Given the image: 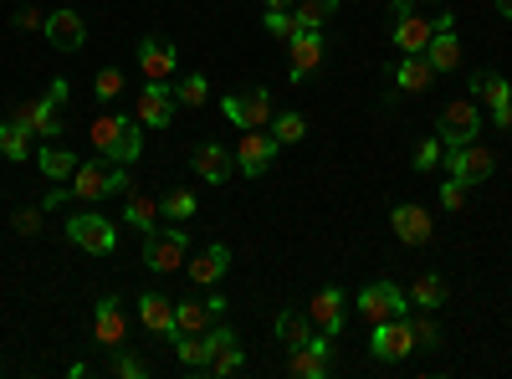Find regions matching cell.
Returning a JSON list of instances; mask_svg holds the SVG:
<instances>
[{"label":"cell","mask_w":512,"mask_h":379,"mask_svg":"<svg viewBox=\"0 0 512 379\" xmlns=\"http://www.w3.org/2000/svg\"><path fill=\"white\" fill-rule=\"evenodd\" d=\"M72 200H103V195H123L128 190V164H103V159H88L77 164V175L67 180Z\"/></svg>","instance_id":"cell-1"},{"label":"cell","mask_w":512,"mask_h":379,"mask_svg":"<svg viewBox=\"0 0 512 379\" xmlns=\"http://www.w3.org/2000/svg\"><path fill=\"white\" fill-rule=\"evenodd\" d=\"M185 257H190V236L180 231V226H169V231H144V267L149 272H159V277H169V272H180L185 267Z\"/></svg>","instance_id":"cell-2"},{"label":"cell","mask_w":512,"mask_h":379,"mask_svg":"<svg viewBox=\"0 0 512 379\" xmlns=\"http://www.w3.org/2000/svg\"><path fill=\"white\" fill-rule=\"evenodd\" d=\"M369 354H374L379 364H400V359H410V354H415V328H410V318L400 313V318L369 323Z\"/></svg>","instance_id":"cell-3"},{"label":"cell","mask_w":512,"mask_h":379,"mask_svg":"<svg viewBox=\"0 0 512 379\" xmlns=\"http://www.w3.org/2000/svg\"><path fill=\"white\" fill-rule=\"evenodd\" d=\"M446 159V175L451 180H461L466 190H472V185H482V180H492V170H497V154L487 149V144H456V149H446L441 154Z\"/></svg>","instance_id":"cell-4"},{"label":"cell","mask_w":512,"mask_h":379,"mask_svg":"<svg viewBox=\"0 0 512 379\" xmlns=\"http://www.w3.org/2000/svg\"><path fill=\"white\" fill-rule=\"evenodd\" d=\"M436 139H441L446 149H456V144H472V139H482V113H477V103H472V98H451V103L441 108Z\"/></svg>","instance_id":"cell-5"},{"label":"cell","mask_w":512,"mask_h":379,"mask_svg":"<svg viewBox=\"0 0 512 379\" xmlns=\"http://www.w3.org/2000/svg\"><path fill=\"white\" fill-rule=\"evenodd\" d=\"M6 123H16V129H26L31 139H62V118H57V103L52 98H21V103H11V118Z\"/></svg>","instance_id":"cell-6"},{"label":"cell","mask_w":512,"mask_h":379,"mask_svg":"<svg viewBox=\"0 0 512 379\" xmlns=\"http://www.w3.org/2000/svg\"><path fill=\"white\" fill-rule=\"evenodd\" d=\"M354 308H359L364 323H384V318L410 313V292H400L395 282H384V277H379V282H369V287L359 292V303H354Z\"/></svg>","instance_id":"cell-7"},{"label":"cell","mask_w":512,"mask_h":379,"mask_svg":"<svg viewBox=\"0 0 512 379\" xmlns=\"http://www.w3.org/2000/svg\"><path fill=\"white\" fill-rule=\"evenodd\" d=\"M67 236H72V246L93 251V257H108V251L118 246L113 221H108V216H98V210H77V216L67 221Z\"/></svg>","instance_id":"cell-8"},{"label":"cell","mask_w":512,"mask_h":379,"mask_svg":"<svg viewBox=\"0 0 512 379\" xmlns=\"http://www.w3.org/2000/svg\"><path fill=\"white\" fill-rule=\"evenodd\" d=\"M277 149H282V144H277L267 129H241V144H236V170H241L246 180H262V175L272 170Z\"/></svg>","instance_id":"cell-9"},{"label":"cell","mask_w":512,"mask_h":379,"mask_svg":"<svg viewBox=\"0 0 512 379\" xmlns=\"http://www.w3.org/2000/svg\"><path fill=\"white\" fill-rule=\"evenodd\" d=\"M205 339H210V364H205V374L231 379V374H241V369H246V349H241V339H236V328L210 323Z\"/></svg>","instance_id":"cell-10"},{"label":"cell","mask_w":512,"mask_h":379,"mask_svg":"<svg viewBox=\"0 0 512 379\" xmlns=\"http://www.w3.org/2000/svg\"><path fill=\"white\" fill-rule=\"evenodd\" d=\"M221 113L236 123V129H267V123L277 118V108H272V93H267V88L226 98V103H221Z\"/></svg>","instance_id":"cell-11"},{"label":"cell","mask_w":512,"mask_h":379,"mask_svg":"<svg viewBox=\"0 0 512 379\" xmlns=\"http://www.w3.org/2000/svg\"><path fill=\"white\" fill-rule=\"evenodd\" d=\"M134 118L144 129H169L175 123V93H169V82H144L134 98Z\"/></svg>","instance_id":"cell-12"},{"label":"cell","mask_w":512,"mask_h":379,"mask_svg":"<svg viewBox=\"0 0 512 379\" xmlns=\"http://www.w3.org/2000/svg\"><path fill=\"white\" fill-rule=\"evenodd\" d=\"M123 339H128V313H123V303L118 298H98L93 303V344L98 349H123Z\"/></svg>","instance_id":"cell-13"},{"label":"cell","mask_w":512,"mask_h":379,"mask_svg":"<svg viewBox=\"0 0 512 379\" xmlns=\"http://www.w3.org/2000/svg\"><path fill=\"white\" fill-rule=\"evenodd\" d=\"M328 354H333V333H313V344L303 349H287V374L297 379H328Z\"/></svg>","instance_id":"cell-14"},{"label":"cell","mask_w":512,"mask_h":379,"mask_svg":"<svg viewBox=\"0 0 512 379\" xmlns=\"http://www.w3.org/2000/svg\"><path fill=\"white\" fill-rule=\"evenodd\" d=\"M472 98H487L492 123H497V129H512V88H507V77H497V72H472Z\"/></svg>","instance_id":"cell-15"},{"label":"cell","mask_w":512,"mask_h":379,"mask_svg":"<svg viewBox=\"0 0 512 379\" xmlns=\"http://www.w3.org/2000/svg\"><path fill=\"white\" fill-rule=\"evenodd\" d=\"M390 226H395V236H400L405 246H425V241L436 236V226H431V210L415 205V200H400V205L390 210Z\"/></svg>","instance_id":"cell-16"},{"label":"cell","mask_w":512,"mask_h":379,"mask_svg":"<svg viewBox=\"0 0 512 379\" xmlns=\"http://www.w3.org/2000/svg\"><path fill=\"white\" fill-rule=\"evenodd\" d=\"M349 298H344V292H338V287H323V292H313V303H308V318H313V328L318 333H333V339H338V333H344V318H349V308H344Z\"/></svg>","instance_id":"cell-17"},{"label":"cell","mask_w":512,"mask_h":379,"mask_svg":"<svg viewBox=\"0 0 512 379\" xmlns=\"http://www.w3.org/2000/svg\"><path fill=\"white\" fill-rule=\"evenodd\" d=\"M175 41H164V36H144V47H139V72L144 82H169L175 77Z\"/></svg>","instance_id":"cell-18"},{"label":"cell","mask_w":512,"mask_h":379,"mask_svg":"<svg viewBox=\"0 0 512 379\" xmlns=\"http://www.w3.org/2000/svg\"><path fill=\"white\" fill-rule=\"evenodd\" d=\"M318 62H323V31L297 26V36H292V67H287V77H292V82H308V77L318 72Z\"/></svg>","instance_id":"cell-19"},{"label":"cell","mask_w":512,"mask_h":379,"mask_svg":"<svg viewBox=\"0 0 512 379\" xmlns=\"http://www.w3.org/2000/svg\"><path fill=\"white\" fill-rule=\"evenodd\" d=\"M139 323L154 333V339H169L175 344V298H164V292H144L139 298Z\"/></svg>","instance_id":"cell-20"},{"label":"cell","mask_w":512,"mask_h":379,"mask_svg":"<svg viewBox=\"0 0 512 379\" xmlns=\"http://www.w3.org/2000/svg\"><path fill=\"white\" fill-rule=\"evenodd\" d=\"M190 164H195V175H200L205 185H226V180L236 175V154L221 149V144H195Z\"/></svg>","instance_id":"cell-21"},{"label":"cell","mask_w":512,"mask_h":379,"mask_svg":"<svg viewBox=\"0 0 512 379\" xmlns=\"http://www.w3.org/2000/svg\"><path fill=\"white\" fill-rule=\"evenodd\" d=\"M185 272H190V282H195V287H216V282L231 272V251H226L221 241H210L195 262H185Z\"/></svg>","instance_id":"cell-22"},{"label":"cell","mask_w":512,"mask_h":379,"mask_svg":"<svg viewBox=\"0 0 512 379\" xmlns=\"http://www.w3.org/2000/svg\"><path fill=\"white\" fill-rule=\"evenodd\" d=\"M41 31H47V41H52V47H62V52H77L82 41H88V21H82L77 11H52Z\"/></svg>","instance_id":"cell-23"},{"label":"cell","mask_w":512,"mask_h":379,"mask_svg":"<svg viewBox=\"0 0 512 379\" xmlns=\"http://www.w3.org/2000/svg\"><path fill=\"white\" fill-rule=\"evenodd\" d=\"M431 36H436V21H425V16H400L395 21V47L405 52V57H420L425 47H431Z\"/></svg>","instance_id":"cell-24"},{"label":"cell","mask_w":512,"mask_h":379,"mask_svg":"<svg viewBox=\"0 0 512 379\" xmlns=\"http://www.w3.org/2000/svg\"><path fill=\"white\" fill-rule=\"evenodd\" d=\"M210 323H216V313H210L205 298H175V328L180 333H210Z\"/></svg>","instance_id":"cell-25"},{"label":"cell","mask_w":512,"mask_h":379,"mask_svg":"<svg viewBox=\"0 0 512 379\" xmlns=\"http://www.w3.org/2000/svg\"><path fill=\"white\" fill-rule=\"evenodd\" d=\"M123 221L134 226V231H154V221H159V200L144 195V190H128V195H123Z\"/></svg>","instance_id":"cell-26"},{"label":"cell","mask_w":512,"mask_h":379,"mask_svg":"<svg viewBox=\"0 0 512 379\" xmlns=\"http://www.w3.org/2000/svg\"><path fill=\"white\" fill-rule=\"evenodd\" d=\"M420 57L431 62L436 72H456V67H461V41H456V31H436L431 47H425Z\"/></svg>","instance_id":"cell-27"},{"label":"cell","mask_w":512,"mask_h":379,"mask_svg":"<svg viewBox=\"0 0 512 379\" xmlns=\"http://www.w3.org/2000/svg\"><path fill=\"white\" fill-rule=\"evenodd\" d=\"M431 82H436V67L425 62V57H405V62L395 67V88H400V93H425Z\"/></svg>","instance_id":"cell-28"},{"label":"cell","mask_w":512,"mask_h":379,"mask_svg":"<svg viewBox=\"0 0 512 379\" xmlns=\"http://www.w3.org/2000/svg\"><path fill=\"white\" fill-rule=\"evenodd\" d=\"M175 359H180L190 374H205V364H210V339H205V333H175Z\"/></svg>","instance_id":"cell-29"},{"label":"cell","mask_w":512,"mask_h":379,"mask_svg":"<svg viewBox=\"0 0 512 379\" xmlns=\"http://www.w3.org/2000/svg\"><path fill=\"white\" fill-rule=\"evenodd\" d=\"M313 333H318V328H313V318H308V313H292V308H287V313H277V339H282L287 349L313 344Z\"/></svg>","instance_id":"cell-30"},{"label":"cell","mask_w":512,"mask_h":379,"mask_svg":"<svg viewBox=\"0 0 512 379\" xmlns=\"http://www.w3.org/2000/svg\"><path fill=\"white\" fill-rule=\"evenodd\" d=\"M36 164H41V175H47V180H72L82 159L72 149H62V144H47V149L36 154Z\"/></svg>","instance_id":"cell-31"},{"label":"cell","mask_w":512,"mask_h":379,"mask_svg":"<svg viewBox=\"0 0 512 379\" xmlns=\"http://www.w3.org/2000/svg\"><path fill=\"white\" fill-rule=\"evenodd\" d=\"M446 303V282L436 277V272H420L415 282H410V308H425V313H436Z\"/></svg>","instance_id":"cell-32"},{"label":"cell","mask_w":512,"mask_h":379,"mask_svg":"<svg viewBox=\"0 0 512 379\" xmlns=\"http://www.w3.org/2000/svg\"><path fill=\"white\" fill-rule=\"evenodd\" d=\"M144 154V123L139 118H123V134H118V144H113V164H134Z\"/></svg>","instance_id":"cell-33"},{"label":"cell","mask_w":512,"mask_h":379,"mask_svg":"<svg viewBox=\"0 0 512 379\" xmlns=\"http://www.w3.org/2000/svg\"><path fill=\"white\" fill-rule=\"evenodd\" d=\"M123 118H128V113H113V108L93 118V149H98L103 159L113 154V144H118V134H123Z\"/></svg>","instance_id":"cell-34"},{"label":"cell","mask_w":512,"mask_h":379,"mask_svg":"<svg viewBox=\"0 0 512 379\" xmlns=\"http://www.w3.org/2000/svg\"><path fill=\"white\" fill-rule=\"evenodd\" d=\"M297 26H308V31H323L333 16H338V0H297Z\"/></svg>","instance_id":"cell-35"},{"label":"cell","mask_w":512,"mask_h":379,"mask_svg":"<svg viewBox=\"0 0 512 379\" xmlns=\"http://www.w3.org/2000/svg\"><path fill=\"white\" fill-rule=\"evenodd\" d=\"M267 134H272L277 144H303V139H308V118H303V113H277V118L267 123Z\"/></svg>","instance_id":"cell-36"},{"label":"cell","mask_w":512,"mask_h":379,"mask_svg":"<svg viewBox=\"0 0 512 379\" xmlns=\"http://www.w3.org/2000/svg\"><path fill=\"white\" fill-rule=\"evenodd\" d=\"M0 159H11V164L31 159V134L16 129V123H0Z\"/></svg>","instance_id":"cell-37"},{"label":"cell","mask_w":512,"mask_h":379,"mask_svg":"<svg viewBox=\"0 0 512 379\" xmlns=\"http://www.w3.org/2000/svg\"><path fill=\"white\" fill-rule=\"evenodd\" d=\"M123 82H128L123 67H98V72H93V98H98V103H118V98H123Z\"/></svg>","instance_id":"cell-38"},{"label":"cell","mask_w":512,"mask_h":379,"mask_svg":"<svg viewBox=\"0 0 512 379\" xmlns=\"http://www.w3.org/2000/svg\"><path fill=\"white\" fill-rule=\"evenodd\" d=\"M195 210H200L195 190H169V195L159 200V216H169V221H190Z\"/></svg>","instance_id":"cell-39"},{"label":"cell","mask_w":512,"mask_h":379,"mask_svg":"<svg viewBox=\"0 0 512 379\" xmlns=\"http://www.w3.org/2000/svg\"><path fill=\"white\" fill-rule=\"evenodd\" d=\"M175 98H180L185 108H200V103L210 98V82H205L200 72H190V77H180V88H175Z\"/></svg>","instance_id":"cell-40"},{"label":"cell","mask_w":512,"mask_h":379,"mask_svg":"<svg viewBox=\"0 0 512 379\" xmlns=\"http://www.w3.org/2000/svg\"><path fill=\"white\" fill-rule=\"evenodd\" d=\"M441 154H446V144H441V139H420V144H415V154H410V164L425 175V170H436V164H441Z\"/></svg>","instance_id":"cell-41"},{"label":"cell","mask_w":512,"mask_h":379,"mask_svg":"<svg viewBox=\"0 0 512 379\" xmlns=\"http://www.w3.org/2000/svg\"><path fill=\"white\" fill-rule=\"evenodd\" d=\"M410 328H415V349H436L441 344V328L431 323V313L420 308V318H410Z\"/></svg>","instance_id":"cell-42"},{"label":"cell","mask_w":512,"mask_h":379,"mask_svg":"<svg viewBox=\"0 0 512 379\" xmlns=\"http://www.w3.org/2000/svg\"><path fill=\"white\" fill-rule=\"evenodd\" d=\"M113 374H118V379H144V374H149V364H144L139 354H123V349H113Z\"/></svg>","instance_id":"cell-43"},{"label":"cell","mask_w":512,"mask_h":379,"mask_svg":"<svg viewBox=\"0 0 512 379\" xmlns=\"http://www.w3.org/2000/svg\"><path fill=\"white\" fill-rule=\"evenodd\" d=\"M267 31L292 41V36H297V16H292V11H267Z\"/></svg>","instance_id":"cell-44"},{"label":"cell","mask_w":512,"mask_h":379,"mask_svg":"<svg viewBox=\"0 0 512 379\" xmlns=\"http://www.w3.org/2000/svg\"><path fill=\"white\" fill-rule=\"evenodd\" d=\"M441 205H446V210H461V205H466V185L446 175V180H441Z\"/></svg>","instance_id":"cell-45"},{"label":"cell","mask_w":512,"mask_h":379,"mask_svg":"<svg viewBox=\"0 0 512 379\" xmlns=\"http://www.w3.org/2000/svg\"><path fill=\"white\" fill-rule=\"evenodd\" d=\"M16 231H21V236H36V231H41V205L16 210Z\"/></svg>","instance_id":"cell-46"},{"label":"cell","mask_w":512,"mask_h":379,"mask_svg":"<svg viewBox=\"0 0 512 379\" xmlns=\"http://www.w3.org/2000/svg\"><path fill=\"white\" fill-rule=\"evenodd\" d=\"M16 26H21V31H41V26H47V16H41V11H31V6H26V11L16 16Z\"/></svg>","instance_id":"cell-47"},{"label":"cell","mask_w":512,"mask_h":379,"mask_svg":"<svg viewBox=\"0 0 512 379\" xmlns=\"http://www.w3.org/2000/svg\"><path fill=\"white\" fill-rule=\"evenodd\" d=\"M67 200H72V190H67V185H52L47 200H41V210H57V205H67Z\"/></svg>","instance_id":"cell-48"},{"label":"cell","mask_w":512,"mask_h":379,"mask_svg":"<svg viewBox=\"0 0 512 379\" xmlns=\"http://www.w3.org/2000/svg\"><path fill=\"white\" fill-rule=\"evenodd\" d=\"M47 98H52V103H62V98H67V77H52V88H47Z\"/></svg>","instance_id":"cell-49"},{"label":"cell","mask_w":512,"mask_h":379,"mask_svg":"<svg viewBox=\"0 0 512 379\" xmlns=\"http://www.w3.org/2000/svg\"><path fill=\"white\" fill-rule=\"evenodd\" d=\"M262 6H267V11H287V0H262Z\"/></svg>","instance_id":"cell-50"},{"label":"cell","mask_w":512,"mask_h":379,"mask_svg":"<svg viewBox=\"0 0 512 379\" xmlns=\"http://www.w3.org/2000/svg\"><path fill=\"white\" fill-rule=\"evenodd\" d=\"M492 6H497L502 16H512V0H492Z\"/></svg>","instance_id":"cell-51"},{"label":"cell","mask_w":512,"mask_h":379,"mask_svg":"<svg viewBox=\"0 0 512 379\" xmlns=\"http://www.w3.org/2000/svg\"><path fill=\"white\" fill-rule=\"evenodd\" d=\"M436 6H441V0H436Z\"/></svg>","instance_id":"cell-52"}]
</instances>
